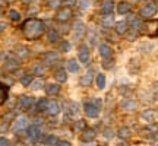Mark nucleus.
Returning <instances> with one entry per match:
<instances>
[{
	"instance_id": "obj_1",
	"label": "nucleus",
	"mask_w": 158,
	"mask_h": 146,
	"mask_svg": "<svg viewBox=\"0 0 158 146\" xmlns=\"http://www.w3.org/2000/svg\"><path fill=\"white\" fill-rule=\"evenodd\" d=\"M22 32L27 39H38L45 32V25L37 18H29L22 23Z\"/></svg>"
},
{
	"instance_id": "obj_2",
	"label": "nucleus",
	"mask_w": 158,
	"mask_h": 146,
	"mask_svg": "<svg viewBox=\"0 0 158 146\" xmlns=\"http://www.w3.org/2000/svg\"><path fill=\"white\" fill-rule=\"evenodd\" d=\"M157 10H158V6L155 2H147V3L141 7V12H139V13H141L142 18H151L157 13Z\"/></svg>"
},
{
	"instance_id": "obj_3",
	"label": "nucleus",
	"mask_w": 158,
	"mask_h": 146,
	"mask_svg": "<svg viewBox=\"0 0 158 146\" xmlns=\"http://www.w3.org/2000/svg\"><path fill=\"white\" fill-rule=\"evenodd\" d=\"M72 16H73V12H72V9L69 7V6H66V7H63V9H59V12L56 13V21L57 22H68V21H70L72 19Z\"/></svg>"
},
{
	"instance_id": "obj_4",
	"label": "nucleus",
	"mask_w": 158,
	"mask_h": 146,
	"mask_svg": "<svg viewBox=\"0 0 158 146\" xmlns=\"http://www.w3.org/2000/svg\"><path fill=\"white\" fill-rule=\"evenodd\" d=\"M145 32H147L149 37H158V19H154V21H148L145 25Z\"/></svg>"
},
{
	"instance_id": "obj_5",
	"label": "nucleus",
	"mask_w": 158,
	"mask_h": 146,
	"mask_svg": "<svg viewBox=\"0 0 158 146\" xmlns=\"http://www.w3.org/2000/svg\"><path fill=\"white\" fill-rule=\"evenodd\" d=\"M84 110H85V114L91 118H97L98 117V114H100V108L97 107L94 102H86Z\"/></svg>"
},
{
	"instance_id": "obj_6",
	"label": "nucleus",
	"mask_w": 158,
	"mask_h": 146,
	"mask_svg": "<svg viewBox=\"0 0 158 146\" xmlns=\"http://www.w3.org/2000/svg\"><path fill=\"white\" fill-rule=\"evenodd\" d=\"M100 56L102 60H110L113 57V48L107 44H101L100 45Z\"/></svg>"
},
{
	"instance_id": "obj_7",
	"label": "nucleus",
	"mask_w": 158,
	"mask_h": 146,
	"mask_svg": "<svg viewBox=\"0 0 158 146\" xmlns=\"http://www.w3.org/2000/svg\"><path fill=\"white\" fill-rule=\"evenodd\" d=\"M78 56H79V62L81 63H88L89 62V56H91L89 48H88V47H85V45H82V47L79 48V51H78Z\"/></svg>"
},
{
	"instance_id": "obj_8",
	"label": "nucleus",
	"mask_w": 158,
	"mask_h": 146,
	"mask_svg": "<svg viewBox=\"0 0 158 146\" xmlns=\"http://www.w3.org/2000/svg\"><path fill=\"white\" fill-rule=\"evenodd\" d=\"M27 132H28V136L32 140H37L38 137H41V129L38 126H29Z\"/></svg>"
},
{
	"instance_id": "obj_9",
	"label": "nucleus",
	"mask_w": 158,
	"mask_h": 146,
	"mask_svg": "<svg viewBox=\"0 0 158 146\" xmlns=\"http://www.w3.org/2000/svg\"><path fill=\"white\" fill-rule=\"evenodd\" d=\"M127 28H129V22L124 19V21H118L117 23H116V32H117L118 35H123L127 32Z\"/></svg>"
},
{
	"instance_id": "obj_10",
	"label": "nucleus",
	"mask_w": 158,
	"mask_h": 146,
	"mask_svg": "<svg viewBox=\"0 0 158 146\" xmlns=\"http://www.w3.org/2000/svg\"><path fill=\"white\" fill-rule=\"evenodd\" d=\"M19 105H21L22 110H29V108L32 107V98L27 95H22L19 98Z\"/></svg>"
},
{
	"instance_id": "obj_11",
	"label": "nucleus",
	"mask_w": 158,
	"mask_h": 146,
	"mask_svg": "<svg viewBox=\"0 0 158 146\" xmlns=\"http://www.w3.org/2000/svg\"><path fill=\"white\" fill-rule=\"evenodd\" d=\"M114 9V3L111 0H106L104 3L101 5V13L102 15H110Z\"/></svg>"
},
{
	"instance_id": "obj_12",
	"label": "nucleus",
	"mask_w": 158,
	"mask_h": 146,
	"mask_svg": "<svg viewBox=\"0 0 158 146\" xmlns=\"http://www.w3.org/2000/svg\"><path fill=\"white\" fill-rule=\"evenodd\" d=\"M95 130L94 129H85L84 130V133H82V140L84 142H91V140H94L95 139Z\"/></svg>"
},
{
	"instance_id": "obj_13",
	"label": "nucleus",
	"mask_w": 158,
	"mask_h": 146,
	"mask_svg": "<svg viewBox=\"0 0 158 146\" xmlns=\"http://www.w3.org/2000/svg\"><path fill=\"white\" fill-rule=\"evenodd\" d=\"M7 96H9V88H7L5 83L0 82V105L5 104L6 99H7Z\"/></svg>"
},
{
	"instance_id": "obj_14",
	"label": "nucleus",
	"mask_w": 158,
	"mask_h": 146,
	"mask_svg": "<svg viewBox=\"0 0 158 146\" xmlns=\"http://www.w3.org/2000/svg\"><path fill=\"white\" fill-rule=\"evenodd\" d=\"M54 79H56L59 83H64L68 80V73L64 72L63 69H59V70L54 72Z\"/></svg>"
},
{
	"instance_id": "obj_15",
	"label": "nucleus",
	"mask_w": 158,
	"mask_h": 146,
	"mask_svg": "<svg viewBox=\"0 0 158 146\" xmlns=\"http://www.w3.org/2000/svg\"><path fill=\"white\" fill-rule=\"evenodd\" d=\"M91 80H92V69H88V72L81 78L79 83L82 85V86H88V85H91Z\"/></svg>"
},
{
	"instance_id": "obj_16",
	"label": "nucleus",
	"mask_w": 158,
	"mask_h": 146,
	"mask_svg": "<svg viewBox=\"0 0 158 146\" xmlns=\"http://www.w3.org/2000/svg\"><path fill=\"white\" fill-rule=\"evenodd\" d=\"M122 107H123L124 110H127V111H133V110L138 108V102L133 101V99H124V101L122 102Z\"/></svg>"
},
{
	"instance_id": "obj_17",
	"label": "nucleus",
	"mask_w": 158,
	"mask_h": 146,
	"mask_svg": "<svg viewBox=\"0 0 158 146\" xmlns=\"http://www.w3.org/2000/svg\"><path fill=\"white\" fill-rule=\"evenodd\" d=\"M155 117H157V112L154 111V110H145V111L142 112V118H143L145 121H148V123L154 121Z\"/></svg>"
},
{
	"instance_id": "obj_18",
	"label": "nucleus",
	"mask_w": 158,
	"mask_h": 146,
	"mask_svg": "<svg viewBox=\"0 0 158 146\" xmlns=\"http://www.w3.org/2000/svg\"><path fill=\"white\" fill-rule=\"evenodd\" d=\"M117 12L120 15H126V13H129L130 12V5L129 3H126V2H120L117 5Z\"/></svg>"
},
{
	"instance_id": "obj_19",
	"label": "nucleus",
	"mask_w": 158,
	"mask_h": 146,
	"mask_svg": "<svg viewBox=\"0 0 158 146\" xmlns=\"http://www.w3.org/2000/svg\"><path fill=\"white\" fill-rule=\"evenodd\" d=\"M47 37L50 39V43H59L60 41V32L57 29H51L50 32H47Z\"/></svg>"
},
{
	"instance_id": "obj_20",
	"label": "nucleus",
	"mask_w": 158,
	"mask_h": 146,
	"mask_svg": "<svg viewBox=\"0 0 158 146\" xmlns=\"http://www.w3.org/2000/svg\"><path fill=\"white\" fill-rule=\"evenodd\" d=\"M47 111H48L50 116L54 117V116H57V114L60 112V107H59L57 102H50V104H48V108H47Z\"/></svg>"
},
{
	"instance_id": "obj_21",
	"label": "nucleus",
	"mask_w": 158,
	"mask_h": 146,
	"mask_svg": "<svg viewBox=\"0 0 158 146\" xmlns=\"http://www.w3.org/2000/svg\"><path fill=\"white\" fill-rule=\"evenodd\" d=\"M27 126H28V120H27L25 117H21V118H18L16 123H15V130H16V132L23 130Z\"/></svg>"
},
{
	"instance_id": "obj_22",
	"label": "nucleus",
	"mask_w": 158,
	"mask_h": 146,
	"mask_svg": "<svg viewBox=\"0 0 158 146\" xmlns=\"http://www.w3.org/2000/svg\"><path fill=\"white\" fill-rule=\"evenodd\" d=\"M43 60H44L45 63H48V64H51V63H54L57 60V54L54 53V51H48V53H45L44 57H43Z\"/></svg>"
},
{
	"instance_id": "obj_23",
	"label": "nucleus",
	"mask_w": 158,
	"mask_h": 146,
	"mask_svg": "<svg viewBox=\"0 0 158 146\" xmlns=\"http://www.w3.org/2000/svg\"><path fill=\"white\" fill-rule=\"evenodd\" d=\"M45 91H47L48 95H57L60 88H59V85H56V83H48L45 86Z\"/></svg>"
},
{
	"instance_id": "obj_24",
	"label": "nucleus",
	"mask_w": 158,
	"mask_h": 146,
	"mask_svg": "<svg viewBox=\"0 0 158 146\" xmlns=\"http://www.w3.org/2000/svg\"><path fill=\"white\" fill-rule=\"evenodd\" d=\"M129 25H130V28L132 29L139 31V29L142 28V21L139 19V18H132V19H130V22H129Z\"/></svg>"
},
{
	"instance_id": "obj_25",
	"label": "nucleus",
	"mask_w": 158,
	"mask_h": 146,
	"mask_svg": "<svg viewBox=\"0 0 158 146\" xmlns=\"http://www.w3.org/2000/svg\"><path fill=\"white\" fill-rule=\"evenodd\" d=\"M79 63L76 60H69L68 62V70L70 73H78L79 72Z\"/></svg>"
},
{
	"instance_id": "obj_26",
	"label": "nucleus",
	"mask_w": 158,
	"mask_h": 146,
	"mask_svg": "<svg viewBox=\"0 0 158 146\" xmlns=\"http://www.w3.org/2000/svg\"><path fill=\"white\" fill-rule=\"evenodd\" d=\"M95 82H97V86H98L100 89H104V88H106V76H104L102 73H98V75H97Z\"/></svg>"
},
{
	"instance_id": "obj_27",
	"label": "nucleus",
	"mask_w": 158,
	"mask_h": 146,
	"mask_svg": "<svg viewBox=\"0 0 158 146\" xmlns=\"http://www.w3.org/2000/svg\"><path fill=\"white\" fill-rule=\"evenodd\" d=\"M48 104H50V101H47L45 98L38 99V102H37V108H38V111H44V110H47V108H48Z\"/></svg>"
},
{
	"instance_id": "obj_28",
	"label": "nucleus",
	"mask_w": 158,
	"mask_h": 146,
	"mask_svg": "<svg viewBox=\"0 0 158 146\" xmlns=\"http://www.w3.org/2000/svg\"><path fill=\"white\" fill-rule=\"evenodd\" d=\"M75 32H76V37H82L85 32V25L82 22H76V25H75Z\"/></svg>"
},
{
	"instance_id": "obj_29",
	"label": "nucleus",
	"mask_w": 158,
	"mask_h": 146,
	"mask_svg": "<svg viewBox=\"0 0 158 146\" xmlns=\"http://www.w3.org/2000/svg\"><path fill=\"white\" fill-rule=\"evenodd\" d=\"M44 72V66H41V64H34L32 66V75H35V76H43Z\"/></svg>"
},
{
	"instance_id": "obj_30",
	"label": "nucleus",
	"mask_w": 158,
	"mask_h": 146,
	"mask_svg": "<svg viewBox=\"0 0 158 146\" xmlns=\"http://www.w3.org/2000/svg\"><path fill=\"white\" fill-rule=\"evenodd\" d=\"M118 137H120V139H124V140H126V139H129L130 137V130L127 129V127H122V129L118 130Z\"/></svg>"
},
{
	"instance_id": "obj_31",
	"label": "nucleus",
	"mask_w": 158,
	"mask_h": 146,
	"mask_svg": "<svg viewBox=\"0 0 158 146\" xmlns=\"http://www.w3.org/2000/svg\"><path fill=\"white\" fill-rule=\"evenodd\" d=\"M102 25L104 26H113L114 25V16L110 13V15H106L104 21H102Z\"/></svg>"
},
{
	"instance_id": "obj_32",
	"label": "nucleus",
	"mask_w": 158,
	"mask_h": 146,
	"mask_svg": "<svg viewBox=\"0 0 158 146\" xmlns=\"http://www.w3.org/2000/svg\"><path fill=\"white\" fill-rule=\"evenodd\" d=\"M32 82H34V79H32L31 75H23L22 78H21V83H22L23 86H29Z\"/></svg>"
},
{
	"instance_id": "obj_33",
	"label": "nucleus",
	"mask_w": 158,
	"mask_h": 146,
	"mask_svg": "<svg viewBox=\"0 0 158 146\" xmlns=\"http://www.w3.org/2000/svg\"><path fill=\"white\" fill-rule=\"evenodd\" d=\"M69 114L70 116H78L79 114V105L76 102H70V105H69Z\"/></svg>"
},
{
	"instance_id": "obj_34",
	"label": "nucleus",
	"mask_w": 158,
	"mask_h": 146,
	"mask_svg": "<svg viewBox=\"0 0 158 146\" xmlns=\"http://www.w3.org/2000/svg\"><path fill=\"white\" fill-rule=\"evenodd\" d=\"M56 143H57L56 136L50 135V136H47V137H45V142H44L45 146H56Z\"/></svg>"
},
{
	"instance_id": "obj_35",
	"label": "nucleus",
	"mask_w": 158,
	"mask_h": 146,
	"mask_svg": "<svg viewBox=\"0 0 158 146\" xmlns=\"http://www.w3.org/2000/svg\"><path fill=\"white\" fill-rule=\"evenodd\" d=\"M19 67V64H18L16 60H10V62L6 63V69L7 70H10V72H13V70H16V69Z\"/></svg>"
},
{
	"instance_id": "obj_36",
	"label": "nucleus",
	"mask_w": 158,
	"mask_h": 146,
	"mask_svg": "<svg viewBox=\"0 0 158 146\" xmlns=\"http://www.w3.org/2000/svg\"><path fill=\"white\" fill-rule=\"evenodd\" d=\"M78 6H79V9H81V10H86V9L91 6V2L89 0H79Z\"/></svg>"
},
{
	"instance_id": "obj_37",
	"label": "nucleus",
	"mask_w": 158,
	"mask_h": 146,
	"mask_svg": "<svg viewBox=\"0 0 158 146\" xmlns=\"http://www.w3.org/2000/svg\"><path fill=\"white\" fill-rule=\"evenodd\" d=\"M16 53L19 54V57H22V59H25V57H28V54H29L28 50H27L25 47H19V48L16 50Z\"/></svg>"
},
{
	"instance_id": "obj_38",
	"label": "nucleus",
	"mask_w": 158,
	"mask_h": 146,
	"mask_svg": "<svg viewBox=\"0 0 158 146\" xmlns=\"http://www.w3.org/2000/svg\"><path fill=\"white\" fill-rule=\"evenodd\" d=\"M9 18H10L12 21H15V22H16V21H21V15H19L16 10H10V12H9Z\"/></svg>"
},
{
	"instance_id": "obj_39",
	"label": "nucleus",
	"mask_w": 158,
	"mask_h": 146,
	"mask_svg": "<svg viewBox=\"0 0 158 146\" xmlns=\"http://www.w3.org/2000/svg\"><path fill=\"white\" fill-rule=\"evenodd\" d=\"M59 6H60V0H48L50 9H59Z\"/></svg>"
},
{
	"instance_id": "obj_40",
	"label": "nucleus",
	"mask_w": 158,
	"mask_h": 146,
	"mask_svg": "<svg viewBox=\"0 0 158 146\" xmlns=\"http://www.w3.org/2000/svg\"><path fill=\"white\" fill-rule=\"evenodd\" d=\"M129 34H127V39H130V41H133V39L138 37V31H135V29L130 28V31H127Z\"/></svg>"
},
{
	"instance_id": "obj_41",
	"label": "nucleus",
	"mask_w": 158,
	"mask_h": 146,
	"mask_svg": "<svg viewBox=\"0 0 158 146\" xmlns=\"http://www.w3.org/2000/svg\"><path fill=\"white\" fill-rule=\"evenodd\" d=\"M62 51H64V53L70 51V43H68V41H63V43H62Z\"/></svg>"
},
{
	"instance_id": "obj_42",
	"label": "nucleus",
	"mask_w": 158,
	"mask_h": 146,
	"mask_svg": "<svg viewBox=\"0 0 158 146\" xmlns=\"http://www.w3.org/2000/svg\"><path fill=\"white\" fill-rule=\"evenodd\" d=\"M85 126H86V124H85L84 120H79L78 123H76V126H75V129L76 130H85Z\"/></svg>"
},
{
	"instance_id": "obj_43",
	"label": "nucleus",
	"mask_w": 158,
	"mask_h": 146,
	"mask_svg": "<svg viewBox=\"0 0 158 146\" xmlns=\"http://www.w3.org/2000/svg\"><path fill=\"white\" fill-rule=\"evenodd\" d=\"M31 85H32V89H34V91H38L40 88L43 86V82H40V80H37L35 83H34V82H32V83H31Z\"/></svg>"
},
{
	"instance_id": "obj_44",
	"label": "nucleus",
	"mask_w": 158,
	"mask_h": 146,
	"mask_svg": "<svg viewBox=\"0 0 158 146\" xmlns=\"http://www.w3.org/2000/svg\"><path fill=\"white\" fill-rule=\"evenodd\" d=\"M152 92H154V98L158 101V80L154 83V91H152Z\"/></svg>"
},
{
	"instance_id": "obj_45",
	"label": "nucleus",
	"mask_w": 158,
	"mask_h": 146,
	"mask_svg": "<svg viewBox=\"0 0 158 146\" xmlns=\"http://www.w3.org/2000/svg\"><path fill=\"white\" fill-rule=\"evenodd\" d=\"M56 146H72V143L68 140H60V142H57Z\"/></svg>"
},
{
	"instance_id": "obj_46",
	"label": "nucleus",
	"mask_w": 158,
	"mask_h": 146,
	"mask_svg": "<svg viewBox=\"0 0 158 146\" xmlns=\"http://www.w3.org/2000/svg\"><path fill=\"white\" fill-rule=\"evenodd\" d=\"M9 145V142L6 137H0V146H7Z\"/></svg>"
},
{
	"instance_id": "obj_47",
	"label": "nucleus",
	"mask_w": 158,
	"mask_h": 146,
	"mask_svg": "<svg viewBox=\"0 0 158 146\" xmlns=\"http://www.w3.org/2000/svg\"><path fill=\"white\" fill-rule=\"evenodd\" d=\"M23 3H29V2H31V0H22Z\"/></svg>"
},
{
	"instance_id": "obj_48",
	"label": "nucleus",
	"mask_w": 158,
	"mask_h": 146,
	"mask_svg": "<svg viewBox=\"0 0 158 146\" xmlns=\"http://www.w3.org/2000/svg\"><path fill=\"white\" fill-rule=\"evenodd\" d=\"M0 5H3V0H0Z\"/></svg>"
},
{
	"instance_id": "obj_49",
	"label": "nucleus",
	"mask_w": 158,
	"mask_h": 146,
	"mask_svg": "<svg viewBox=\"0 0 158 146\" xmlns=\"http://www.w3.org/2000/svg\"><path fill=\"white\" fill-rule=\"evenodd\" d=\"M130 2H139V0H130Z\"/></svg>"
},
{
	"instance_id": "obj_50",
	"label": "nucleus",
	"mask_w": 158,
	"mask_h": 146,
	"mask_svg": "<svg viewBox=\"0 0 158 146\" xmlns=\"http://www.w3.org/2000/svg\"><path fill=\"white\" fill-rule=\"evenodd\" d=\"M88 146H94V145H88Z\"/></svg>"
},
{
	"instance_id": "obj_51",
	"label": "nucleus",
	"mask_w": 158,
	"mask_h": 146,
	"mask_svg": "<svg viewBox=\"0 0 158 146\" xmlns=\"http://www.w3.org/2000/svg\"><path fill=\"white\" fill-rule=\"evenodd\" d=\"M9 2H12V0H9Z\"/></svg>"
}]
</instances>
